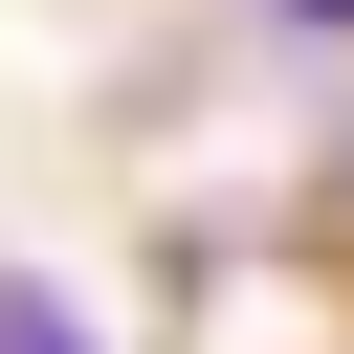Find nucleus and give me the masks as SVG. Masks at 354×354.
I'll return each mask as SVG.
<instances>
[{
    "instance_id": "nucleus-1",
    "label": "nucleus",
    "mask_w": 354,
    "mask_h": 354,
    "mask_svg": "<svg viewBox=\"0 0 354 354\" xmlns=\"http://www.w3.org/2000/svg\"><path fill=\"white\" fill-rule=\"evenodd\" d=\"M0 354H88V310H66V288H22V266H0Z\"/></svg>"
},
{
    "instance_id": "nucleus-2",
    "label": "nucleus",
    "mask_w": 354,
    "mask_h": 354,
    "mask_svg": "<svg viewBox=\"0 0 354 354\" xmlns=\"http://www.w3.org/2000/svg\"><path fill=\"white\" fill-rule=\"evenodd\" d=\"M288 22H354V0H288Z\"/></svg>"
}]
</instances>
